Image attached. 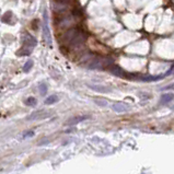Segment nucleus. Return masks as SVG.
<instances>
[{"label": "nucleus", "instance_id": "1", "mask_svg": "<svg viewBox=\"0 0 174 174\" xmlns=\"http://www.w3.org/2000/svg\"><path fill=\"white\" fill-rule=\"evenodd\" d=\"M43 36L45 39L48 46H51V34L49 31V25H48V13L47 10L44 11L43 14Z\"/></svg>", "mask_w": 174, "mask_h": 174}, {"label": "nucleus", "instance_id": "2", "mask_svg": "<svg viewBox=\"0 0 174 174\" xmlns=\"http://www.w3.org/2000/svg\"><path fill=\"white\" fill-rule=\"evenodd\" d=\"M112 110L117 113H126L130 111V106L126 103H114L112 104Z\"/></svg>", "mask_w": 174, "mask_h": 174}, {"label": "nucleus", "instance_id": "3", "mask_svg": "<svg viewBox=\"0 0 174 174\" xmlns=\"http://www.w3.org/2000/svg\"><path fill=\"white\" fill-rule=\"evenodd\" d=\"M107 69L110 70V72H111L112 75L116 76V77H120V78H125V77L127 76L126 72L124 71L122 68H120L118 66H115V65H113V64L108 67Z\"/></svg>", "mask_w": 174, "mask_h": 174}, {"label": "nucleus", "instance_id": "4", "mask_svg": "<svg viewBox=\"0 0 174 174\" xmlns=\"http://www.w3.org/2000/svg\"><path fill=\"white\" fill-rule=\"evenodd\" d=\"M51 113L47 111H44V110H39L37 112H34L31 114V116L27 117V120H42V118H46V117L51 116Z\"/></svg>", "mask_w": 174, "mask_h": 174}, {"label": "nucleus", "instance_id": "5", "mask_svg": "<svg viewBox=\"0 0 174 174\" xmlns=\"http://www.w3.org/2000/svg\"><path fill=\"white\" fill-rule=\"evenodd\" d=\"M23 42H24V46H26V47H31V48L35 47L36 44H37L36 39H34V36H32L31 34H29V33H25L23 35Z\"/></svg>", "mask_w": 174, "mask_h": 174}, {"label": "nucleus", "instance_id": "6", "mask_svg": "<svg viewBox=\"0 0 174 174\" xmlns=\"http://www.w3.org/2000/svg\"><path fill=\"white\" fill-rule=\"evenodd\" d=\"M88 87L91 88L93 91L100 93H110L111 92V88L105 87V85H101V84H88Z\"/></svg>", "mask_w": 174, "mask_h": 174}, {"label": "nucleus", "instance_id": "7", "mask_svg": "<svg viewBox=\"0 0 174 174\" xmlns=\"http://www.w3.org/2000/svg\"><path fill=\"white\" fill-rule=\"evenodd\" d=\"M88 118H89V116H87V115H84V116H73V117H71V118H69V120H67L66 125H68V126L77 125V124L81 123V122L88 120Z\"/></svg>", "mask_w": 174, "mask_h": 174}, {"label": "nucleus", "instance_id": "8", "mask_svg": "<svg viewBox=\"0 0 174 174\" xmlns=\"http://www.w3.org/2000/svg\"><path fill=\"white\" fill-rule=\"evenodd\" d=\"M58 101H59V98H58L56 94H53V95L48 96V98H46L45 100V104L46 105H51V104H54V103H57Z\"/></svg>", "mask_w": 174, "mask_h": 174}, {"label": "nucleus", "instance_id": "9", "mask_svg": "<svg viewBox=\"0 0 174 174\" xmlns=\"http://www.w3.org/2000/svg\"><path fill=\"white\" fill-rule=\"evenodd\" d=\"M174 95L171 94V93H168V94H163L161 96V104H166V103L171 102L172 100H173Z\"/></svg>", "mask_w": 174, "mask_h": 174}, {"label": "nucleus", "instance_id": "10", "mask_svg": "<svg viewBox=\"0 0 174 174\" xmlns=\"http://www.w3.org/2000/svg\"><path fill=\"white\" fill-rule=\"evenodd\" d=\"M163 78V76H148V77H141V81H144V82H150V81H157V80H159V79Z\"/></svg>", "mask_w": 174, "mask_h": 174}, {"label": "nucleus", "instance_id": "11", "mask_svg": "<svg viewBox=\"0 0 174 174\" xmlns=\"http://www.w3.org/2000/svg\"><path fill=\"white\" fill-rule=\"evenodd\" d=\"M12 15H13V13H12L11 11L6 12V13L2 15V22H3V23L12 24V21H10V20H11V19H10V17H12Z\"/></svg>", "mask_w": 174, "mask_h": 174}, {"label": "nucleus", "instance_id": "12", "mask_svg": "<svg viewBox=\"0 0 174 174\" xmlns=\"http://www.w3.org/2000/svg\"><path fill=\"white\" fill-rule=\"evenodd\" d=\"M17 54H18L19 56H29V55L31 54V49H29L26 46H23L21 49H19Z\"/></svg>", "mask_w": 174, "mask_h": 174}, {"label": "nucleus", "instance_id": "13", "mask_svg": "<svg viewBox=\"0 0 174 174\" xmlns=\"http://www.w3.org/2000/svg\"><path fill=\"white\" fill-rule=\"evenodd\" d=\"M39 91L41 95H45L46 93H47V85H46L45 82H41L39 84Z\"/></svg>", "mask_w": 174, "mask_h": 174}, {"label": "nucleus", "instance_id": "14", "mask_svg": "<svg viewBox=\"0 0 174 174\" xmlns=\"http://www.w3.org/2000/svg\"><path fill=\"white\" fill-rule=\"evenodd\" d=\"M94 103H95L96 105L101 106V107H106L108 105V102L104 99H95L94 100Z\"/></svg>", "mask_w": 174, "mask_h": 174}, {"label": "nucleus", "instance_id": "15", "mask_svg": "<svg viewBox=\"0 0 174 174\" xmlns=\"http://www.w3.org/2000/svg\"><path fill=\"white\" fill-rule=\"evenodd\" d=\"M24 103H25L27 106H34V105H36L37 101H36L35 98H27V99L24 101Z\"/></svg>", "mask_w": 174, "mask_h": 174}, {"label": "nucleus", "instance_id": "16", "mask_svg": "<svg viewBox=\"0 0 174 174\" xmlns=\"http://www.w3.org/2000/svg\"><path fill=\"white\" fill-rule=\"evenodd\" d=\"M32 67H33V61H32V60H27L26 63H25V65H24V67H23V70L25 72H29Z\"/></svg>", "mask_w": 174, "mask_h": 174}, {"label": "nucleus", "instance_id": "17", "mask_svg": "<svg viewBox=\"0 0 174 174\" xmlns=\"http://www.w3.org/2000/svg\"><path fill=\"white\" fill-rule=\"evenodd\" d=\"M34 136V132L33 130H30V132H26L25 134L23 135V138L26 139V138H31V137H33Z\"/></svg>", "mask_w": 174, "mask_h": 174}, {"label": "nucleus", "instance_id": "18", "mask_svg": "<svg viewBox=\"0 0 174 174\" xmlns=\"http://www.w3.org/2000/svg\"><path fill=\"white\" fill-rule=\"evenodd\" d=\"M37 27H39V20L35 19L34 21H32V29L33 30H37Z\"/></svg>", "mask_w": 174, "mask_h": 174}]
</instances>
